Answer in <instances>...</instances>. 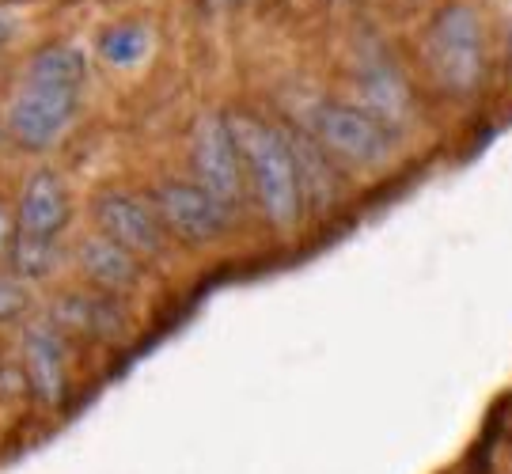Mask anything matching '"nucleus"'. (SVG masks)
<instances>
[{"label":"nucleus","instance_id":"4468645a","mask_svg":"<svg viewBox=\"0 0 512 474\" xmlns=\"http://www.w3.org/2000/svg\"><path fill=\"white\" fill-rule=\"evenodd\" d=\"M65 262V247L61 239H31V236H16L8 255H4V266L27 281V285H38V281H50V277L61 270Z\"/></svg>","mask_w":512,"mask_h":474},{"label":"nucleus","instance_id":"412c9836","mask_svg":"<svg viewBox=\"0 0 512 474\" xmlns=\"http://www.w3.org/2000/svg\"><path fill=\"white\" fill-rule=\"evenodd\" d=\"M239 4H243V0H209V8H213V12H236Z\"/></svg>","mask_w":512,"mask_h":474},{"label":"nucleus","instance_id":"f257e3e1","mask_svg":"<svg viewBox=\"0 0 512 474\" xmlns=\"http://www.w3.org/2000/svg\"><path fill=\"white\" fill-rule=\"evenodd\" d=\"M228 126H232L239 148L247 198L258 209V217L266 220V228L277 236L296 232L308 217V205H304V190H300V175H296L285 129L258 118L251 110L228 114Z\"/></svg>","mask_w":512,"mask_h":474},{"label":"nucleus","instance_id":"6ab92c4d","mask_svg":"<svg viewBox=\"0 0 512 474\" xmlns=\"http://www.w3.org/2000/svg\"><path fill=\"white\" fill-rule=\"evenodd\" d=\"M12 239H16V209H8V205L0 201V262L8 255Z\"/></svg>","mask_w":512,"mask_h":474},{"label":"nucleus","instance_id":"aec40b11","mask_svg":"<svg viewBox=\"0 0 512 474\" xmlns=\"http://www.w3.org/2000/svg\"><path fill=\"white\" fill-rule=\"evenodd\" d=\"M19 31V16L12 8H0V50L12 42V35Z\"/></svg>","mask_w":512,"mask_h":474},{"label":"nucleus","instance_id":"4be33fe9","mask_svg":"<svg viewBox=\"0 0 512 474\" xmlns=\"http://www.w3.org/2000/svg\"><path fill=\"white\" fill-rule=\"evenodd\" d=\"M509 54H512V16H509Z\"/></svg>","mask_w":512,"mask_h":474},{"label":"nucleus","instance_id":"f8f14e48","mask_svg":"<svg viewBox=\"0 0 512 474\" xmlns=\"http://www.w3.org/2000/svg\"><path fill=\"white\" fill-rule=\"evenodd\" d=\"M285 141L293 148V164L300 175V190H304V205L311 213H327L330 205L342 194V171L330 160L323 145L311 137L308 129H285Z\"/></svg>","mask_w":512,"mask_h":474},{"label":"nucleus","instance_id":"0eeeda50","mask_svg":"<svg viewBox=\"0 0 512 474\" xmlns=\"http://www.w3.org/2000/svg\"><path fill=\"white\" fill-rule=\"evenodd\" d=\"M69 338L46 319H27L19 330V376L27 395L42 406V410H61L69 391H73V376H69Z\"/></svg>","mask_w":512,"mask_h":474},{"label":"nucleus","instance_id":"a211bd4d","mask_svg":"<svg viewBox=\"0 0 512 474\" xmlns=\"http://www.w3.org/2000/svg\"><path fill=\"white\" fill-rule=\"evenodd\" d=\"M482 474H512V437H501L494 444V452L486 459V471Z\"/></svg>","mask_w":512,"mask_h":474},{"label":"nucleus","instance_id":"ddd939ff","mask_svg":"<svg viewBox=\"0 0 512 474\" xmlns=\"http://www.w3.org/2000/svg\"><path fill=\"white\" fill-rule=\"evenodd\" d=\"M361 107L380 122L399 129L410 118V88L406 76L387 57H368L361 65Z\"/></svg>","mask_w":512,"mask_h":474},{"label":"nucleus","instance_id":"f03ea898","mask_svg":"<svg viewBox=\"0 0 512 474\" xmlns=\"http://www.w3.org/2000/svg\"><path fill=\"white\" fill-rule=\"evenodd\" d=\"M425 69L440 92L467 99L486 76V31L471 4H444L421 35Z\"/></svg>","mask_w":512,"mask_h":474},{"label":"nucleus","instance_id":"9d476101","mask_svg":"<svg viewBox=\"0 0 512 474\" xmlns=\"http://www.w3.org/2000/svg\"><path fill=\"white\" fill-rule=\"evenodd\" d=\"M73 224V194L54 167H38L27 175L16 201V236L61 239Z\"/></svg>","mask_w":512,"mask_h":474},{"label":"nucleus","instance_id":"dca6fc26","mask_svg":"<svg viewBox=\"0 0 512 474\" xmlns=\"http://www.w3.org/2000/svg\"><path fill=\"white\" fill-rule=\"evenodd\" d=\"M148 50H152V35H148V27H141V23H118V27H110L107 35L99 38V54L114 69L141 65L148 57Z\"/></svg>","mask_w":512,"mask_h":474},{"label":"nucleus","instance_id":"39448f33","mask_svg":"<svg viewBox=\"0 0 512 474\" xmlns=\"http://www.w3.org/2000/svg\"><path fill=\"white\" fill-rule=\"evenodd\" d=\"M156 217L164 224L167 239L183 247H217L232 236L236 220L213 194H205L194 179H164L152 194Z\"/></svg>","mask_w":512,"mask_h":474},{"label":"nucleus","instance_id":"9b49d317","mask_svg":"<svg viewBox=\"0 0 512 474\" xmlns=\"http://www.w3.org/2000/svg\"><path fill=\"white\" fill-rule=\"evenodd\" d=\"M73 262L80 277L88 281V289L114 296V300L133 296L145 281V262L137 255H129L126 247H118L103 232H95V228L88 236H80V243L73 247Z\"/></svg>","mask_w":512,"mask_h":474},{"label":"nucleus","instance_id":"7ed1b4c3","mask_svg":"<svg viewBox=\"0 0 512 474\" xmlns=\"http://www.w3.org/2000/svg\"><path fill=\"white\" fill-rule=\"evenodd\" d=\"M308 133L323 145L330 160L349 167H384L399 152V129L368 114L361 103H319L308 118Z\"/></svg>","mask_w":512,"mask_h":474},{"label":"nucleus","instance_id":"6e6552de","mask_svg":"<svg viewBox=\"0 0 512 474\" xmlns=\"http://www.w3.org/2000/svg\"><path fill=\"white\" fill-rule=\"evenodd\" d=\"M92 220L95 232H103L114 239L118 247H126L129 255H137L141 262H160L167 255V232L152 198H141L133 190H103L92 201Z\"/></svg>","mask_w":512,"mask_h":474},{"label":"nucleus","instance_id":"423d86ee","mask_svg":"<svg viewBox=\"0 0 512 474\" xmlns=\"http://www.w3.org/2000/svg\"><path fill=\"white\" fill-rule=\"evenodd\" d=\"M80 114V92L76 88H57V84H38L23 80L8 103L4 126L8 137L27 152H50L65 141Z\"/></svg>","mask_w":512,"mask_h":474},{"label":"nucleus","instance_id":"20e7f679","mask_svg":"<svg viewBox=\"0 0 512 474\" xmlns=\"http://www.w3.org/2000/svg\"><path fill=\"white\" fill-rule=\"evenodd\" d=\"M190 179L202 186L205 194H213L232 217H239L251 205L228 114H202L194 122V133H190Z\"/></svg>","mask_w":512,"mask_h":474},{"label":"nucleus","instance_id":"f3484780","mask_svg":"<svg viewBox=\"0 0 512 474\" xmlns=\"http://www.w3.org/2000/svg\"><path fill=\"white\" fill-rule=\"evenodd\" d=\"M31 311V285L19 281L8 266H0V323H27Z\"/></svg>","mask_w":512,"mask_h":474},{"label":"nucleus","instance_id":"1a4fd4ad","mask_svg":"<svg viewBox=\"0 0 512 474\" xmlns=\"http://www.w3.org/2000/svg\"><path fill=\"white\" fill-rule=\"evenodd\" d=\"M46 319L54 323L69 342H122L126 338V300H114L103 292L80 289L61 292L46 308Z\"/></svg>","mask_w":512,"mask_h":474},{"label":"nucleus","instance_id":"2eb2a0df","mask_svg":"<svg viewBox=\"0 0 512 474\" xmlns=\"http://www.w3.org/2000/svg\"><path fill=\"white\" fill-rule=\"evenodd\" d=\"M84 54L69 46V42H54L42 46L38 54H31V61L23 65V80H38V84H57V88H84Z\"/></svg>","mask_w":512,"mask_h":474}]
</instances>
